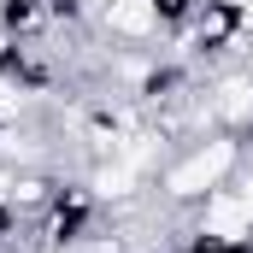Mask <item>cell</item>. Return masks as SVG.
Here are the masks:
<instances>
[{"instance_id":"6da1fadb","label":"cell","mask_w":253,"mask_h":253,"mask_svg":"<svg viewBox=\"0 0 253 253\" xmlns=\"http://www.w3.org/2000/svg\"><path fill=\"white\" fill-rule=\"evenodd\" d=\"M242 165H248V141L230 135V129H212V135H200V141H183L171 165H159L153 189L165 194L171 206H200L206 194L224 189Z\"/></svg>"}]
</instances>
